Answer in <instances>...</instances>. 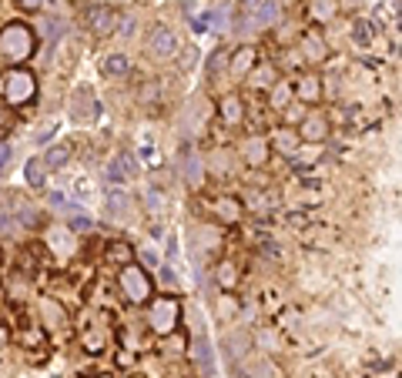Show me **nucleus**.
Wrapping results in <instances>:
<instances>
[{"label": "nucleus", "mask_w": 402, "mask_h": 378, "mask_svg": "<svg viewBox=\"0 0 402 378\" xmlns=\"http://www.w3.org/2000/svg\"><path fill=\"white\" fill-rule=\"evenodd\" d=\"M34 54V37H31V27H24V24H7L4 31H0V57H7V61H27Z\"/></svg>", "instance_id": "f257e3e1"}, {"label": "nucleus", "mask_w": 402, "mask_h": 378, "mask_svg": "<svg viewBox=\"0 0 402 378\" xmlns=\"http://www.w3.org/2000/svg\"><path fill=\"white\" fill-rule=\"evenodd\" d=\"M118 285L131 304H144L151 298V278H148V272H141L138 265H124L121 274H118Z\"/></svg>", "instance_id": "f03ea898"}, {"label": "nucleus", "mask_w": 402, "mask_h": 378, "mask_svg": "<svg viewBox=\"0 0 402 378\" xmlns=\"http://www.w3.org/2000/svg\"><path fill=\"white\" fill-rule=\"evenodd\" d=\"M178 318H181V304H178V298H171V295L155 298L151 308H148V321H151V332L155 335H171L178 328Z\"/></svg>", "instance_id": "7ed1b4c3"}, {"label": "nucleus", "mask_w": 402, "mask_h": 378, "mask_svg": "<svg viewBox=\"0 0 402 378\" xmlns=\"http://www.w3.org/2000/svg\"><path fill=\"white\" fill-rule=\"evenodd\" d=\"M279 20V4L275 0H245V17H242V34L262 31Z\"/></svg>", "instance_id": "20e7f679"}, {"label": "nucleus", "mask_w": 402, "mask_h": 378, "mask_svg": "<svg viewBox=\"0 0 402 378\" xmlns=\"http://www.w3.org/2000/svg\"><path fill=\"white\" fill-rule=\"evenodd\" d=\"M0 94L7 104H24L34 97V77L27 71H11L0 77Z\"/></svg>", "instance_id": "39448f33"}, {"label": "nucleus", "mask_w": 402, "mask_h": 378, "mask_svg": "<svg viewBox=\"0 0 402 378\" xmlns=\"http://www.w3.org/2000/svg\"><path fill=\"white\" fill-rule=\"evenodd\" d=\"M174 50H178L174 31H168V27H155V31L148 34V54H151L155 61H171Z\"/></svg>", "instance_id": "423d86ee"}, {"label": "nucleus", "mask_w": 402, "mask_h": 378, "mask_svg": "<svg viewBox=\"0 0 402 378\" xmlns=\"http://www.w3.org/2000/svg\"><path fill=\"white\" fill-rule=\"evenodd\" d=\"M114 24H118V14H114L111 7H101V4H97V7L88 10V27H91L94 34H101V37H104V34L114 31Z\"/></svg>", "instance_id": "0eeeda50"}, {"label": "nucleus", "mask_w": 402, "mask_h": 378, "mask_svg": "<svg viewBox=\"0 0 402 378\" xmlns=\"http://www.w3.org/2000/svg\"><path fill=\"white\" fill-rule=\"evenodd\" d=\"M191 358H195V365H198L201 375H212V372H215V355H212V345H208V338H205V335L195 338V345H191Z\"/></svg>", "instance_id": "6e6552de"}, {"label": "nucleus", "mask_w": 402, "mask_h": 378, "mask_svg": "<svg viewBox=\"0 0 402 378\" xmlns=\"http://www.w3.org/2000/svg\"><path fill=\"white\" fill-rule=\"evenodd\" d=\"M298 134L305 137V141H322L325 134H328V124H325V118H319V114H312L309 121L298 127Z\"/></svg>", "instance_id": "1a4fd4ad"}, {"label": "nucleus", "mask_w": 402, "mask_h": 378, "mask_svg": "<svg viewBox=\"0 0 402 378\" xmlns=\"http://www.w3.org/2000/svg\"><path fill=\"white\" fill-rule=\"evenodd\" d=\"M181 171H185V181L191 184V188H198V184H201V164H198V154H195V151H188V154H185V167H181Z\"/></svg>", "instance_id": "9d476101"}, {"label": "nucleus", "mask_w": 402, "mask_h": 378, "mask_svg": "<svg viewBox=\"0 0 402 378\" xmlns=\"http://www.w3.org/2000/svg\"><path fill=\"white\" fill-rule=\"evenodd\" d=\"M215 211H218V218H221V221H238V218H242V204H238V201H228V197H221V201H218L215 204Z\"/></svg>", "instance_id": "9b49d317"}, {"label": "nucleus", "mask_w": 402, "mask_h": 378, "mask_svg": "<svg viewBox=\"0 0 402 378\" xmlns=\"http://www.w3.org/2000/svg\"><path fill=\"white\" fill-rule=\"evenodd\" d=\"M272 84H279V80H275V67H272V64H262L258 71H251V88H272Z\"/></svg>", "instance_id": "f8f14e48"}, {"label": "nucleus", "mask_w": 402, "mask_h": 378, "mask_svg": "<svg viewBox=\"0 0 402 378\" xmlns=\"http://www.w3.org/2000/svg\"><path fill=\"white\" fill-rule=\"evenodd\" d=\"M221 118L228 124L242 121V101H238V97H225V101H221Z\"/></svg>", "instance_id": "ddd939ff"}, {"label": "nucleus", "mask_w": 402, "mask_h": 378, "mask_svg": "<svg viewBox=\"0 0 402 378\" xmlns=\"http://www.w3.org/2000/svg\"><path fill=\"white\" fill-rule=\"evenodd\" d=\"M245 158L251 161V164H265V158H268V148H265V141H248L245 144Z\"/></svg>", "instance_id": "4468645a"}, {"label": "nucleus", "mask_w": 402, "mask_h": 378, "mask_svg": "<svg viewBox=\"0 0 402 378\" xmlns=\"http://www.w3.org/2000/svg\"><path fill=\"white\" fill-rule=\"evenodd\" d=\"M319 77H302V80H298V97H302V101H319Z\"/></svg>", "instance_id": "2eb2a0df"}, {"label": "nucleus", "mask_w": 402, "mask_h": 378, "mask_svg": "<svg viewBox=\"0 0 402 378\" xmlns=\"http://www.w3.org/2000/svg\"><path fill=\"white\" fill-rule=\"evenodd\" d=\"M104 74H111V77L127 74V57L124 54H111L108 61H104Z\"/></svg>", "instance_id": "dca6fc26"}, {"label": "nucleus", "mask_w": 402, "mask_h": 378, "mask_svg": "<svg viewBox=\"0 0 402 378\" xmlns=\"http://www.w3.org/2000/svg\"><path fill=\"white\" fill-rule=\"evenodd\" d=\"M67 158H71V151H67L64 144H57V148H50V151H47L44 164H47V167H61L64 161H67Z\"/></svg>", "instance_id": "f3484780"}, {"label": "nucleus", "mask_w": 402, "mask_h": 378, "mask_svg": "<svg viewBox=\"0 0 402 378\" xmlns=\"http://www.w3.org/2000/svg\"><path fill=\"white\" fill-rule=\"evenodd\" d=\"M27 181L37 188V184H44V161L41 158H34L31 164H27Z\"/></svg>", "instance_id": "a211bd4d"}, {"label": "nucleus", "mask_w": 402, "mask_h": 378, "mask_svg": "<svg viewBox=\"0 0 402 378\" xmlns=\"http://www.w3.org/2000/svg\"><path fill=\"white\" fill-rule=\"evenodd\" d=\"M251 64H255V54H251V50H238V61H235V71H238V74H245L248 67H251Z\"/></svg>", "instance_id": "6ab92c4d"}, {"label": "nucleus", "mask_w": 402, "mask_h": 378, "mask_svg": "<svg viewBox=\"0 0 402 378\" xmlns=\"http://www.w3.org/2000/svg\"><path fill=\"white\" fill-rule=\"evenodd\" d=\"M108 258H111V261H127V258H131V248L121 244V241H114V244H111V251H108Z\"/></svg>", "instance_id": "aec40b11"}, {"label": "nucleus", "mask_w": 402, "mask_h": 378, "mask_svg": "<svg viewBox=\"0 0 402 378\" xmlns=\"http://www.w3.org/2000/svg\"><path fill=\"white\" fill-rule=\"evenodd\" d=\"M218 278H221V285H235V281H238L235 265H221V268H218Z\"/></svg>", "instance_id": "412c9836"}, {"label": "nucleus", "mask_w": 402, "mask_h": 378, "mask_svg": "<svg viewBox=\"0 0 402 378\" xmlns=\"http://www.w3.org/2000/svg\"><path fill=\"white\" fill-rule=\"evenodd\" d=\"M285 101H289V88H279V91L272 94V104H275V107H282Z\"/></svg>", "instance_id": "4be33fe9"}, {"label": "nucleus", "mask_w": 402, "mask_h": 378, "mask_svg": "<svg viewBox=\"0 0 402 378\" xmlns=\"http://www.w3.org/2000/svg\"><path fill=\"white\" fill-rule=\"evenodd\" d=\"M7 161H11V144H0V171L7 167Z\"/></svg>", "instance_id": "5701e85b"}, {"label": "nucleus", "mask_w": 402, "mask_h": 378, "mask_svg": "<svg viewBox=\"0 0 402 378\" xmlns=\"http://www.w3.org/2000/svg\"><path fill=\"white\" fill-rule=\"evenodd\" d=\"M17 4H20V7H24V10H37V7H41V4H44V0H17Z\"/></svg>", "instance_id": "b1692460"}, {"label": "nucleus", "mask_w": 402, "mask_h": 378, "mask_svg": "<svg viewBox=\"0 0 402 378\" xmlns=\"http://www.w3.org/2000/svg\"><path fill=\"white\" fill-rule=\"evenodd\" d=\"M97 378H111V375H97Z\"/></svg>", "instance_id": "393cba45"}]
</instances>
